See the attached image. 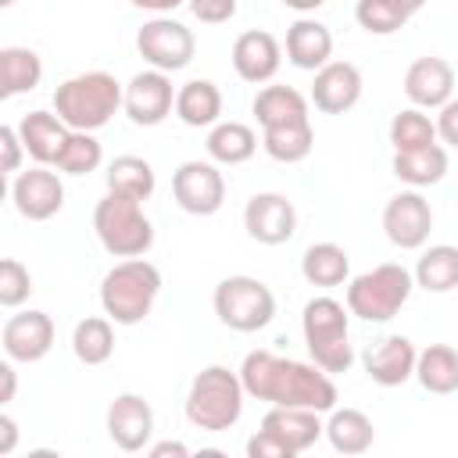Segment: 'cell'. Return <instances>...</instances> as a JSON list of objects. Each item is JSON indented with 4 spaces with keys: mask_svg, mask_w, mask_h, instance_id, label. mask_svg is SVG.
I'll return each instance as SVG.
<instances>
[{
    "mask_svg": "<svg viewBox=\"0 0 458 458\" xmlns=\"http://www.w3.org/2000/svg\"><path fill=\"white\" fill-rule=\"evenodd\" d=\"M240 386L247 397L254 401H268V404H286V408H311V411H329L340 394L329 372H322L311 361H297V358H283L276 351H250L243 354L240 369Z\"/></svg>",
    "mask_w": 458,
    "mask_h": 458,
    "instance_id": "1",
    "label": "cell"
},
{
    "mask_svg": "<svg viewBox=\"0 0 458 458\" xmlns=\"http://www.w3.org/2000/svg\"><path fill=\"white\" fill-rule=\"evenodd\" d=\"M122 107V82L111 72H79L54 89V114L75 132L104 129Z\"/></svg>",
    "mask_w": 458,
    "mask_h": 458,
    "instance_id": "2",
    "label": "cell"
},
{
    "mask_svg": "<svg viewBox=\"0 0 458 458\" xmlns=\"http://www.w3.org/2000/svg\"><path fill=\"white\" fill-rule=\"evenodd\" d=\"M301 333L304 347L311 354V365H318L329 376H340L354 365L351 347V311L336 297H311L301 311Z\"/></svg>",
    "mask_w": 458,
    "mask_h": 458,
    "instance_id": "3",
    "label": "cell"
},
{
    "mask_svg": "<svg viewBox=\"0 0 458 458\" xmlns=\"http://www.w3.org/2000/svg\"><path fill=\"white\" fill-rule=\"evenodd\" d=\"M161 293V272L147 258H122L100 279V308L114 326H136Z\"/></svg>",
    "mask_w": 458,
    "mask_h": 458,
    "instance_id": "4",
    "label": "cell"
},
{
    "mask_svg": "<svg viewBox=\"0 0 458 458\" xmlns=\"http://www.w3.org/2000/svg\"><path fill=\"white\" fill-rule=\"evenodd\" d=\"M243 386H240V376L225 365H208L193 376L190 390H186V422L204 429V433H222V429H233L243 415Z\"/></svg>",
    "mask_w": 458,
    "mask_h": 458,
    "instance_id": "5",
    "label": "cell"
},
{
    "mask_svg": "<svg viewBox=\"0 0 458 458\" xmlns=\"http://www.w3.org/2000/svg\"><path fill=\"white\" fill-rule=\"evenodd\" d=\"M93 233L100 247L114 258H143L154 247V225L143 215V204L111 190L93 208Z\"/></svg>",
    "mask_w": 458,
    "mask_h": 458,
    "instance_id": "6",
    "label": "cell"
},
{
    "mask_svg": "<svg viewBox=\"0 0 458 458\" xmlns=\"http://www.w3.org/2000/svg\"><path fill=\"white\" fill-rule=\"evenodd\" d=\"M411 272L397 261H383L347 279V311L361 322H390L411 297Z\"/></svg>",
    "mask_w": 458,
    "mask_h": 458,
    "instance_id": "7",
    "label": "cell"
},
{
    "mask_svg": "<svg viewBox=\"0 0 458 458\" xmlns=\"http://www.w3.org/2000/svg\"><path fill=\"white\" fill-rule=\"evenodd\" d=\"M211 308L233 333H258L276 318V293L258 276H225L211 293Z\"/></svg>",
    "mask_w": 458,
    "mask_h": 458,
    "instance_id": "8",
    "label": "cell"
},
{
    "mask_svg": "<svg viewBox=\"0 0 458 458\" xmlns=\"http://www.w3.org/2000/svg\"><path fill=\"white\" fill-rule=\"evenodd\" d=\"M136 50H140V57H143L150 68L172 75V72H182V68L193 61L197 39H193V32H190L182 21H175L172 14H157V18H150V21L140 25V32H136Z\"/></svg>",
    "mask_w": 458,
    "mask_h": 458,
    "instance_id": "9",
    "label": "cell"
},
{
    "mask_svg": "<svg viewBox=\"0 0 458 458\" xmlns=\"http://www.w3.org/2000/svg\"><path fill=\"white\" fill-rule=\"evenodd\" d=\"M172 197L186 215L208 218L225 204V175L215 161H182L172 175Z\"/></svg>",
    "mask_w": 458,
    "mask_h": 458,
    "instance_id": "10",
    "label": "cell"
},
{
    "mask_svg": "<svg viewBox=\"0 0 458 458\" xmlns=\"http://www.w3.org/2000/svg\"><path fill=\"white\" fill-rule=\"evenodd\" d=\"M172 100H175L172 79L165 72H157V68L136 72L122 86V111H125V118L132 125H143V129L161 125L172 114Z\"/></svg>",
    "mask_w": 458,
    "mask_h": 458,
    "instance_id": "11",
    "label": "cell"
},
{
    "mask_svg": "<svg viewBox=\"0 0 458 458\" xmlns=\"http://www.w3.org/2000/svg\"><path fill=\"white\" fill-rule=\"evenodd\" d=\"M383 233L401 250H419L433 233V208L419 190H401L383 208Z\"/></svg>",
    "mask_w": 458,
    "mask_h": 458,
    "instance_id": "12",
    "label": "cell"
},
{
    "mask_svg": "<svg viewBox=\"0 0 458 458\" xmlns=\"http://www.w3.org/2000/svg\"><path fill=\"white\" fill-rule=\"evenodd\" d=\"M243 229L250 240L265 247H279L297 233V208L286 193H276V190L254 193L243 208Z\"/></svg>",
    "mask_w": 458,
    "mask_h": 458,
    "instance_id": "13",
    "label": "cell"
},
{
    "mask_svg": "<svg viewBox=\"0 0 458 458\" xmlns=\"http://www.w3.org/2000/svg\"><path fill=\"white\" fill-rule=\"evenodd\" d=\"M11 200L21 218L47 222L64 208V182L50 165H36L29 172H18L11 182Z\"/></svg>",
    "mask_w": 458,
    "mask_h": 458,
    "instance_id": "14",
    "label": "cell"
},
{
    "mask_svg": "<svg viewBox=\"0 0 458 458\" xmlns=\"http://www.w3.org/2000/svg\"><path fill=\"white\" fill-rule=\"evenodd\" d=\"M54 318L39 308H29V311H18L4 322V333H0V344H4V354L11 361H21V365H32V361H43L54 347Z\"/></svg>",
    "mask_w": 458,
    "mask_h": 458,
    "instance_id": "15",
    "label": "cell"
},
{
    "mask_svg": "<svg viewBox=\"0 0 458 458\" xmlns=\"http://www.w3.org/2000/svg\"><path fill=\"white\" fill-rule=\"evenodd\" d=\"M107 437L118 451L136 454L154 440V408L143 394H118L107 404Z\"/></svg>",
    "mask_w": 458,
    "mask_h": 458,
    "instance_id": "16",
    "label": "cell"
},
{
    "mask_svg": "<svg viewBox=\"0 0 458 458\" xmlns=\"http://www.w3.org/2000/svg\"><path fill=\"white\" fill-rule=\"evenodd\" d=\"M361 100V72L351 61H326L315 68L311 82V104L322 114H344Z\"/></svg>",
    "mask_w": 458,
    "mask_h": 458,
    "instance_id": "17",
    "label": "cell"
},
{
    "mask_svg": "<svg viewBox=\"0 0 458 458\" xmlns=\"http://www.w3.org/2000/svg\"><path fill=\"white\" fill-rule=\"evenodd\" d=\"M279 64H283V47H279V39L272 32L247 29V32L236 36V43H233V68H236V75L243 82H254V86L272 82Z\"/></svg>",
    "mask_w": 458,
    "mask_h": 458,
    "instance_id": "18",
    "label": "cell"
},
{
    "mask_svg": "<svg viewBox=\"0 0 458 458\" xmlns=\"http://www.w3.org/2000/svg\"><path fill=\"white\" fill-rule=\"evenodd\" d=\"M404 97L419 111H437L454 97V68L444 57H415L404 72Z\"/></svg>",
    "mask_w": 458,
    "mask_h": 458,
    "instance_id": "19",
    "label": "cell"
},
{
    "mask_svg": "<svg viewBox=\"0 0 458 458\" xmlns=\"http://www.w3.org/2000/svg\"><path fill=\"white\" fill-rule=\"evenodd\" d=\"M261 429L268 437H276L286 454H301L308 447H315V440L322 437V419L318 411L311 408H286V404H272L265 415H261Z\"/></svg>",
    "mask_w": 458,
    "mask_h": 458,
    "instance_id": "20",
    "label": "cell"
},
{
    "mask_svg": "<svg viewBox=\"0 0 458 458\" xmlns=\"http://www.w3.org/2000/svg\"><path fill=\"white\" fill-rule=\"evenodd\" d=\"M411 369H415V344L401 333H390L365 351V372L376 386H401L411 379Z\"/></svg>",
    "mask_w": 458,
    "mask_h": 458,
    "instance_id": "21",
    "label": "cell"
},
{
    "mask_svg": "<svg viewBox=\"0 0 458 458\" xmlns=\"http://www.w3.org/2000/svg\"><path fill=\"white\" fill-rule=\"evenodd\" d=\"M333 57V32L318 18L301 14L286 29V61L301 72H315Z\"/></svg>",
    "mask_w": 458,
    "mask_h": 458,
    "instance_id": "22",
    "label": "cell"
},
{
    "mask_svg": "<svg viewBox=\"0 0 458 458\" xmlns=\"http://www.w3.org/2000/svg\"><path fill=\"white\" fill-rule=\"evenodd\" d=\"M68 125L54 114V111H29L21 122H18V140H21V150L36 161V165H50L57 161L64 140H68Z\"/></svg>",
    "mask_w": 458,
    "mask_h": 458,
    "instance_id": "23",
    "label": "cell"
},
{
    "mask_svg": "<svg viewBox=\"0 0 458 458\" xmlns=\"http://www.w3.org/2000/svg\"><path fill=\"white\" fill-rule=\"evenodd\" d=\"M172 111L190 129H211L222 118V89L211 79H190L175 89Z\"/></svg>",
    "mask_w": 458,
    "mask_h": 458,
    "instance_id": "24",
    "label": "cell"
},
{
    "mask_svg": "<svg viewBox=\"0 0 458 458\" xmlns=\"http://www.w3.org/2000/svg\"><path fill=\"white\" fill-rule=\"evenodd\" d=\"M322 433H326V440L336 454H365L376 444V426L358 408H336L333 404Z\"/></svg>",
    "mask_w": 458,
    "mask_h": 458,
    "instance_id": "25",
    "label": "cell"
},
{
    "mask_svg": "<svg viewBox=\"0 0 458 458\" xmlns=\"http://www.w3.org/2000/svg\"><path fill=\"white\" fill-rule=\"evenodd\" d=\"M250 111H254L261 129L311 122L308 118V97L301 89H293V86H261L258 97L250 100Z\"/></svg>",
    "mask_w": 458,
    "mask_h": 458,
    "instance_id": "26",
    "label": "cell"
},
{
    "mask_svg": "<svg viewBox=\"0 0 458 458\" xmlns=\"http://www.w3.org/2000/svg\"><path fill=\"white\" fill-rule=\"evenodd\" d=\"M390 168L401 182H408L411 190H422V186H437L447 175L451 157H447V147L429 143V147H419V150H394Z\"/></svg>",
    "mask_w": 458,
    "mask_h": 458,
    "instance_id": "27",
    "label": "cell"
},
{
    "mask_svg": "<svg viewBox=\"0 0 458 458\" xmlns=\"http://www.w3.org/2000/svg\"><path fill=\"white\" fill-rule=\"evenodd\" d=\"M411 376L419 379L422 390L437 394V397H451L458 390V354L451 344H429L422 351H415V369Z\"/></svg>",
    "mask_w": 458,
    "mask_h": 458,
    "instance_id": "28",
    "label": "cell"
},
{
    "mask_svg": "<svg viewBox=\"0 0 458 458\" xmlns=\"http://www.w3.org/2000/svg\"><path fill=\"white\" fill-rule=\"evenodd\" d=\"M301 276L311 283V286H344L351 279V258L340 243L333 240H318L311 243L304 254H301Z\"/></svg>",
    "mask_w": 458,
    "mask_h": 458,
    "instance_id": "29",
    "label": "cell"
},
{
    "mask_svg": "<svg viewBox=\"0 0 458 458\" xmlns=\"http://www.w3.org/2000/svg\"><path fill=\"white\" fill-rule=\"evenodd\" d=\"M43 79V57L29 47H0V104L32 93Z\"/></svg>",
    "mask_w": 458,
    "mask_h": 458,
    "instance_id": "30",
    "label": "cell"
},
{
    "mask_svg": "<svg viewBox=\"0 0 458 458\" xmlns=\"http://www.w3.org/2000/svg\"><path fill=\"white\" fill-rule=\"evenodd\" d=\"M258 150V132L243 122H215L208 132V157L215 165H243Z\"/></svg>",
    "mask_w": 458,
    "mask_h": 458,
    "instance_id": "31",
    "label": "cell"
},
{
    "mask_svg": "<svg viewBox=\"0 0 458 458\" xmlns=\"http://www.w3.org/2000/svg\"><path fill=\"white\" fill-rule=\"evenodd\" d=\"M411 283L422 286L426 293H447L458 286V247L451 243H433L422 250V258L415 261Z\"/></svg>",
    "mask_w": 458,
    "mask_h": 458,
    "instance_id": "32",
    "label": "cell"
},
{
    "mask_svg": "<svg viewBox=\"0 0 458 458\" xmlns=\"http://www.w3.org/2000/svg\"><path fill=\"white\" fill-rule=\"evenodd\" d=\"M154 186H157V175H154V165L147 157L122 154L107 165V190L111 193H125V197H136L143 204L154 193Z\"/></svg>",
    "mask_w": 458,
    "mask_h": 458,
    "instance_id": "33",
    "label": "cell"
},
{
    "mask_svg": "<svg viewBox=\"0 0 458 458\" xmlns=\"http://www.w3.org/2000/svg\"><path fill=\"white\" fill-rule=\"evenodd\" d=\"M72 351L82 365H104L114 354V329L107 315H89L72 329Z\"/></svg>",
    "mask_w": 458,
    "mask_h": 458,
    "instance_id": "34",
    "label": "cell"
},
{
    "mask_svg": "<svg viewBox=\"0 0 458 458\" xmlns=\"http://www.w3.org/2000/svg\"><path fill=\"white\" fill-rule=\"evenodd\" d=\"M261 147L272 161L279 165H297L311 154L315 147V132L311 122H293V125H276V129H261Z\"/></svg>",
    "mask_w": 458,
    "mask_h": 458,
    "instance_id": "35",
    "label": "cell"
},
{
    "mask_svg": "<svg viewBox=\"0 0 458 458\" xmlns=\"http://www.w3.org/2000/svg\"><path fill=\"white\" fill-rule=\"evenodd\" d=\"M100 161H104L100 140L93 132H75L72 129L64 147H61V154H57V161H54V168L64 172V175H89V172L100 168Z\"/></svg>",
    "mask_w": 458,
    "mask_h": 458,
    "instance_id": "36",
    "label": "cell"
},
{
    "mask_svg": "<svg viewBox=\"0 0 458 458\" xmlns=\"http://www.w3.org/2000/svg\"><path fill=\"white\" fill-rule=\"evenodd\" d=\"M390 143L394 150H419V147L437 143V129L429 114H422L419 107H404L390 118Z\"/></svg>",
    "mask_w": 458,
    "mask_h": 458,
    "instance_id": "37",
    "label": "cell"
},
{
    "mask_svg": "<svg viewBox=\"0 0 458 458\" xmlns=\"http://www.w3.org/2000/svg\"><path fill=\"white\" fill-rule=\"evenodd\" d=\"M354 21L369 36H390V32L408 25V14L394 0H358L354 4Z\"/></svg>",
    "mask_w": 458,
    "mask_h": 458,
    "instance_id": "38",
    "label": "cell"
},
{
    "mask_svg": "<svg viewBox=\"0 0 458 458\" xmlns=\"http://www.w3.org/2000/svg\"><path fill=\"white\" fill-rule=\"evenodd\" d=\"M32 293V276L18 258H0V308H21Z\"/></svg>",
    "mask_w": 458,
    "mask_h": 458,
    "instance_id": "39",
    "label": "cell"
},
{
    "mask_svg": "<svg viewBox=\"0 0 458 458\" xmlns=\"http://www.w3.org/2000/svg\"><path fill=\"white\" fill-rule=\"evenodd\" d=\"M186 7L193 11L197 21L204 25H222V21H233L236 18V0H186Z\"/></svg>",
    "mask_w": 458,
    "mask_h": 458,
    "instance_id": "40",
    "label": "cell"
},
{
    "mask_svg": "<svg viewBox=\"0 0 458 458\" xmlns=\"http://www.w3.org/2000/svg\"><path fill=\"white\" fill-rule=\"evenodd\" d=\"M21 161H25V150H21L18 129H11V125L0 122V172H18Z\"/></svg>",
    "mask_w": 458,
    "mask_h": 458,
    "instance_id": "41",
    "label": "cell"
},
{
    "mask_svg": "<svg viewBox=\"0 0 458 458\" xmlns=\"http://www.w3.org/2000/svg\"><path fill=\"white\" fill-rule=\"evenodd\" d=\"M437 111H440V118L433 122V129H437V136H440V147H454V143H458V100L451 97V100L440 104Z\"/></svg>",
    "mask_w": 458,
    "mask_h": 458,
    "instance_id": "42",
    "label": "cell"
},
{
    "mask_svg": "<svg viewBox=\"0 0 458 458\" xmlns=\"http://www.w3.org/2000/svg\"><path fill=\"white\" fill-rule=\"evenodd\" d=\"M247 458H290V454H286V447H283L276 437H268L265 429H258V433L247 440Z\"/></svg>",
    "mask_w": 458,
    "mask_h": 458,
    "instance_id": "43",
    "label": "cell"
},
{
    "mask_svg": "<svg viewBox=\"0 0 458 458\" xmlns=\"http://www.w3.org/2000/svg\"><path fill=\"white\" fill-rule=\"evenodd\" d=\"M18 444H21V429H18V422L0 408V454L18 451Z\"/></svg>",
    "mask_w": 458,
    "mask_h": 458,
    "instance_id": "44",
    "label": "cell"
},
{
    "mask_svg": "<svg viewBox=\"0 0 458 458\" xmlns=\"http://www.w3.org/2000/svg\"><path fill=\"white\" fill-rule=\"evenodd\" d=\"M14 394H18V372H14L11 358H7V361L0 358V408H4V404H11V401H14Z\"/></svg>",
    "mask_w": 458,
    "mask_h": 458,
    "instance_id": "45",
    "label": "cell"
},
{
    "mask_svg": "<svg viewBox=\"0 0 458 458\" xmlns=\"http://www.w3.org/2000/svg\"><path fill=\"white\" fill-rule=\"evenodd\" d=\"M150 458H186L190 454V447L182 444V440H157V444H147L143 447Z\"/></svg>",
    "mask_w": 458,
    "mask_h": 458,
    "instance_id": "46",
    "label": "cell"
},
{
    "mask_svg": "<svg viewBox=\"0 0 458 458\" xmlns=\"http://www.w3.org/2000/svg\"><path fill=\"white\" fill-rule=\"evenodd\" d=\"M132 7H140V11H150V14H172L175 7H182L186 0H129Z\"/></svg>",
    "mask_w": 458,
    "mask_h": 458,
    "instance_id": "47",
    "label": "cell"
},
{
    "mask_svg": "<svg viewBox=\"0 0 458 458\" xmlns=\"http://www.w3.org/2000/svg\"><path fill=\"white\" fill-rule=\"evenodd\" d=\"M283 7H290V11H297V14H311V11H318L326 0H279Z\"/></svg>",
    "mask_w": 458,
    "mask_h": 458,
    "instance_id": "48",
    "label": "cell"
},
{
    "mask_svg": "<svg viewBox=\"0 0 458 458\" xmlns=\"http://www.w3.org/2000/svg\"><path fill=\"white\" fill-rule=\"evenodd\" d=\"M394 4H397V7H401L408 18H411V14H419V11L426 7V0H394Z\"/></svg>",
    "mask_w": 458,
    "mask_h": 458,
    "instance_id": "49",
    "label": "cell"
},
{
    "mask_svg": "<svg viewBox=\"0 0 458 458\" xmlns=\"http://www.w3.org/2000/svg\"><path fill=\"white\" fill-rule=\"evenodd\" d=\"M11 197V186H7V172H0V204Z\"/></svg>",
    "mask_w": 458,
    "mask_h": 458,
    "instance_id": "50",
    "label": "cell"
},
{
    "mask_svg": "<svg viewBox=\"0 0 458 458\" xmlns=\"http://www.w3.org/2000/svg\"><path fill=\"white\" fill-rule=\"evenodd\" d=\"M11 4H14V0H0V11H7V7H11Z\"/></svg>",
    "mask_w": 458,
    "mask_h": 458,
    "instance_id": "51",
    "label": "cell"
}]
</instances>
